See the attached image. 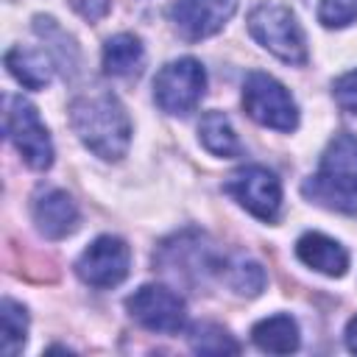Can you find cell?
I'll return each instance as SVG.
<instances>
[{"label": "cell", "instance_id": "cell-1", "mask_svg": "<svg viewBox=\"0 0 357 357\" xmlns=\"http://www.w3.org/2000/svg\"><path fill=\"white\" fill-rule=\"evenodd\" d=\"M70 123L78 139L100 159L117 162L131 145V123L112 92L78 95L70 103Z\"/></svg>", "mask_w": 357, "mask_h": 357}, {"label": "cell", "instance_id": "cell-2", "mask_svg": "<svg viewBox=\"0 0 357 357\" xmlns=\"http://www.w3.org/2000/svg\"><path fill=\"white\" fill-rule=\"evenodd\" d=\"M301 190L310 201L326 209L357 215V137L337 134Z\"/></svg>", "mask_w": 357, "mask_h": 357}, {"label": "cell", "instance_id": "cell-3", "mask_svg": "<svg viewBox=\"0 0 357 357\" xmlns=\"http://www.w3.org/2000/svg\"><path fill=\"white\" fill-rule=\"evenodd\" d=\"M251 36L284 64H304L307 61V42L298 20L282 3H262L248 14Z\"/></svg>", "mask_w": 357, "mask_h": 357}, {"label": "cell", "instance_id": "cell-4", "mask_svg": "<svg viewBox=\"0 0 357 357\" xmlns=\"http://www.w3.org/2000/svg\"><path fill=\"white\" fill-rule=\"evenodd\" d=\"M243 109L251 120L273 131H293L298 126L293 95L268 73H248L243 84Z\"/></svg>", "mask_w": 357, "mask_h": 357}, {"label": "cell", "instance_id": "cell-5", "mask_svg": "<svg viewBox=\"0 0 357 357\" xmlns=\"http://www.w3.org/2000/svg\"><path fill=\"white\" fill-rule=\"evenodd\" d=\"M206 89V73L198 59H176L153 78V100L167 114H190Z\"/></svg>", "mask_w": 357, "mask_h": 357}, {"label": "cell", "instance_id": "cell-6", "mask_svg": "<svg viewBox=\"0 0 357 357\" xmlns=\"http://www.w3.org/2000/svg\"><path fill=\"white\" fill-rule=\"evenodd\" d=\"M6 134L33 170H47L53 165V142L39 120V112L33 103H28L22 95H11L6 100Z\"/></svg>", "mask_w": 357, "mask_h": 357}, {"label": "cell", "instance_id": "cell-7", "mask_svg": "<svg viewBox=\"0 0 357 357\" xmlns=\"http://www.w3.org/2000/svg\"><path fill=\"white\" fill-rule=\"evenodd\" d=\"M223 190L243 206L248 209L254 218L265 220V223H273L279 218V209H282V184L279 178L262 167V165H245L240 170H234Z\"/></svg>", "mask_w": 357, "mask_h": 357}, {"label": "cell", "instance_id": "cell-8", "mask_svg": "<svg viewBox=\"0 0 357 357\" xmlns=\"http://www.w3.org/2000/svg\"><path fill=\"white\" fill-rule=\"evenodd\" d=\"M126 307H128L131 318L151 332L173 335L178 329H184V324H187L184 298L165 284H142L139 290H134L126 298Z\"/></svg>", "mask_w": 357, "mask_h": 357}, {"label": "cell", "instance_id": "cell-9", "mask_svg": "<svg viewBox=\"0 0 357 357\" xmlns=\"http://www.w3.org/2000/svg\"><path fill=\"white\" fill-rule=\"evenodd\" d=\"M128 265H131L128 245L120 237L103 234V237L92 240L81 251V257L75 262V273H78V279L84 284L98 287V290H106V287L120 284L128 276Z\"/></svg>", "mask_w": 357, "mask_h": 357}, {"label": "cell", "instance_id": "cell-10", "mask_svg": "<svg viewBox=\"0 0 357 357\" xmlns=\"http://www.w3.org/2000/svg\"><path fill=\"white\" fill-rule=\"evenodd\" d=\"M237 0H176L170 20L187 42L206 39L218 33L234 14Z\"/></svg>", "mask_w": 357, "mask_h": 357}, {"label": "cell", "instance_id": "cell-11", "mask_svg": "<svg viewBox=\"0 0 357 357\" xmlns=\"http://www.w3.org/2000/svg\"><path fill=\"white\" fill-rule=\"evenodd\" d=\"M33 223L47 240H61L78 229V206L59 187H42L31 204Z\"/></svg>", "mask_w": 357, "mask_h": 357}, {"label": "cell", "instance_id": "cell-12", "mask_svg": "<svg viewBox=\"0 0 357 357\" xmlns=\"http://www.w3.org/2000/svg\"><path fill=\"white\" fill-rule=\"evenodd\" d=\"M296 254L307 268H312V271H318L324 276H343L346 268H349L346 248L337 240H332V237H326L321 231L301 234L298 243H296Z\"/></svg>", "mask_w": 357, "mask_h": 357}, {"label": "cell", "instance_id": "cell-13", "mask_svg": "<svg viewBox=\"0 0 357 357\" xmlns=\"http://www.w3.org/2000/svg\"><path fill=\"white\" fill-rule=\"evenodd\" d=\"M142 61H145V50L134 33H117L103 45V70L112 78L139 75Z\"/></svg>", "mask_w": 357, "mask_h": 357}, {"label": "cell", "instance_id": "cell-14", "mask_svg": "<svg viewBox=\"0 0 357 357\" xmlns=\"http://www.w3.org/2000/svg\"><path fill=\"white\" fill-rule=\"evenodd\" d=\"M6 67L8 73L25 86V89H42L47 81H50V73H53V64H50V56L45 50H36V47H11L6 53Z\"/></svg>", "mask_w": 357, "mask_h": 357}, {"label": "cell", "instance_id": "cell-15", "mask_svg": "<svg viewBox=\"0 0 357 357\" xmlns=\"http://www.w3.org/2000/svg\"><path fill=\"white\" fill-rule=\"evenodd\" d=\"M198 137H201V145L209 153L220 156V159H231V156H240L243 153V145H240V139H237L229 117L223 112H218V109L201 114Z\"/></svg>", "mask_w": 357, "mask_h": 357}, {"label": "cell", "instance_id": "cell-16", "mask_svg": "<svg viewBox=\"0 0 357 357\" xmlns=\"http://www.w3.org/2000/svg\"><path fill=\"white\" fill-rule=\"evenodd\" d=\"M251 340L268 354H290L298 349V326L290 315H271L254 324Z\"/></svg>", "mask_w": 357, "mask_h": 357}, {"label": "cell", "instance_id": "cell-17", "mask_svg": "<svg viewBox=\"0 0 357 357\" xmlns=\"http://www.w3.org/2000/svg\"><path fill=\"white\" fill-rule=\"evenodd\" d=\"M0 318H3V354L6 357H14L20 354V349L25 346V335H28V312L22 304L11 301V298H3L0 304Z\"/></svg>", "mask_w": 357, "mask_h": 357}, {"label": "cell", "instance_id": "cell-18", "mask_svg": "<svg viewBox=\"0 0 357 357\" xmlns=\"http://www.w3.org/2000/svg\"><path fill=\"white\" fill-rule=\"evenodd\" d=\"M190 349L198 354H237L240 343L218 324H195L187 335Z\"/></svg>", "mask_w": 357, "mask_h": 357}, {"label": "cell", "instance_id": "cell-19", "mask_svg": "<svg viewBox=\"0 0 357 357\" xmlns=\"http://www.w3.org/2000/svg\"><path fill=\"white\" fill-rule=\"evenodd\" d=\"M220 276L229 282L231 290L243 293V296H257L262 287H265V271L254 262V259H231V262H223V271Z\"/></svg>", "mask_w": 357, "mask_h": 357}, {"label": "cell", "instance_id": "cell-20", "mask_svg": "<svg viewBox=\"0 0 357 357\" xmlns=\"http://www.w3.org/2000/svg\"><path fill=\"white\" fill-rule=\"evenodd\" d=\"M318 20L326 28H346L357 20V0H321Z\"/></svg>", "mask_w": 357, "mask_h": 357}, {"label": "cell", "instance_id": "cell-21", "mask_svg": "<svg viewBox=\"0 0 357 357\" xmlns=\"http://www.w3.org/2000/svg\"><path fill=\"white\" fill-rule=\"evenodd\" d=\"M332 92H335V100L343 112L349 114H357V70L340 75L335 84H332Z\"/></svg>", "mask_w": 357, "mask_h": 357}, {"label": "cell", "instance_id": "cell-22", "mask_svg": "<svg viewBox=\"0 0 357 357\" xmlns=\"http://www.w3.org/2000/svg\"><path fill=\"white\" fill-rule=\"evenodd\" d=\"M70 6H73L84 20L98 22L100 17H106V11H109L112 0H70Z\"/></svg>", "mask_w": 357, "mask_h": 357}, {"label": "cell", "instance_id": "cell-23", "mask_svg": "<svg viewBox=\"0 0 357 357\" xmlns=\"http://www.w3.org/2000/svg\"><path fill=\"white\" fill-rule=\"evenodd\" d=\"M346 346H349V351H354L357 354V315L349 321V326H346Z\"/></svg>", "mask_w": 357, "mask_h": 357}]
</instances>
